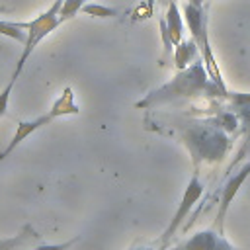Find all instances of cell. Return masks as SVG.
I'll return each mask as SVG.
<instances>
[{
	"label": "cell",
	"mask_w": 250,
	"mask_h": 250,
	"mask_svg": "<svg viewBox=\"0 0 250 250\" xmlns=\"http://www.w3.org/2000/svg\"><path fill=\"white\" fill-rule=\"evenodd\" d=\"M229 92L211 80L203 62H191L188 68L178 70V74L164 82L162 86L148 92L143 100H139L137 107H154L162 104H170L176 100H189L197 96H227Z\"/></svg>",
	"instance_id": "cell-1"
},
{
	"label": "cell",
	"mask_w": 250,
	"mask_h": 250,
	"mask_svg": "<svg viewBox=\"0 0 250 250\" xmlns=\"http://www.w3.org/2000/svg\"><path fill=\"white\" fill-rule=\"evenodd\" d=\"M182 141L195 166L219 162L229 154V148H230L229 133L219 129L215 123L213 125L199 123V125H191L184 129Z\"/></svg>",
	"instance_id": "cell-2"
},
{
	"label": "cell",
	"mask_w": 250,
	"mask_h": 250,
	"mask_svg": "<svg viewBox=\"0 0 250 250\" xmlns=\"http://www.w3.org/2000/svg\"><path fill=\"white\" fill-rule=\"evenodd\" d=\"M61 6H62V0H55V4H53L47 12H43L41 16H37L35 20L27 21V23H20V27H23L25 33H27V39H25V43H23L25 49H23V53H21V57H20L18 68H16V72H14V78H16L18 72L21 70V66H23V62L27 61V57L31 55V51L37 47V43H39L41 39H45L59 23H62V20H61Z\"/></svg>",
	"instance_id": "cell-3"
},
{
	"label": "cell",
	"mask_w": 250,
	"mask_h": 250,
	"mask_svg": "<svg viewBox=\"0 0 250 250\" xmlns=\"http://www.w3.org/2000/svg\"><path fill=\"white\" fill-rule=\"evenodd\" d=\"M203 189H205V186H203V182L199 180V176H197V172H195V174L191 176V180L188 182L184 193H182V199H180V203H178V209H176L174 217L170 219L168 227L164 229V232H162V236H160V246H162V248H164V246L172 240V236L182 229V225H184V221L188 219V215L191 213L193 205L203 197Z\"/></svg>",
	"instance_id": "cell-4"
},
{
	"label": "cell",
	"mask_w": 250,
	"mask_h": 250,
	"mask_svg": "<svg viewBox=\"0 0 250 250\" xmlns=\"http://www.w3.org/2000/svg\"><path fill=\"white\" fill-rule=\"evenodd\" d=\"M250 176V160L234 174H230V178L227 180V184L221 189V197H219V211H217V227H219V234L225 232V217L229 213L230 203L234 201V197L238 195L240 188L244 186V182Z\"/></svg>",
	"instance_id": "cell-5"
},
{
	"label": "cell",
	"mask_w": 250,
	"mask_h": 250,
	"mask_svg": "<svg viewBox=\"0 0 250 250\" xmlns=\"http://www.w3.org/2000/svg\"><path fill=\"white\" fill-rule=\"evenodd\" d=\"M160 31H162V41H164L166 53H170L172 47H176L184 39V16H182L176 0L168 2L166 16H164V20H160Z\"/></svg>",
	"instance_id": "cell-6"
},
{
	"label": "cell",
	"mask_w": 250,
	"mask_h": 250,
	"mask_svg": "<svg viewBox=\"0 0 250 250\" xmlns=\"http://www.w3.org/2000/svg\"><path fill=\"white\" fill-rule=\"evenodd\" d=\"M182 16H184V23H188V29L191 33V39L197 43V47L203 49V45L207 43L203 6H195L191 2H186L184 4V10H182Z\"/></svg>",
	"instance_id": "cell-7"
},
{
	"label": "cell",
	"mask_w": 250,
	"mask_h": 250,
	"mask_svg": "<svg viewBox=\"0 0 250 250\" xmlns=\"http://www.w3.org/2000/svg\"><path fill=\"white\" fill-rule=\"evenodd\" d=\"M55 117L51 115V113H47V115H41V117H37V119H33V121H23V123H20L18 125V131H16V135H14V139H12V143L8 145V148L2 152V158L4 156H8V152L16 146V145H20L27 135H31L33 131H37L39 127H43V125H47L49 121H53Z\"/></svg>",
	"instance_id": "cell-8"
},
{
	"label": "cell",
	"mask_w": 250,
	"mask_h": 250,
	"mask_svg": "<svg viewBox=\"0 0 250 250\" xmlns=\"http://www.w3.org/2000/svg\"><path fill=\"white\" fill-rule=\"evenodd\" d=\"M197 43L193 41V39H182L176 47H174V64H176V68L178 70H184V68H188L193 61H195V57H197Z\"/></svg>",
	"instance_id": "cell-9"
},
{
	"label": "cell",
	"mask_w": 250,
	"mask_h": 250,
	"mask_svg": "<svg viewBox=\"0 0 250 250\" xmlns=\"http://www.w3.org/2000/svg\"><path fill=\"white\" fill-rule=\"evenodd\" d=\"M53 117H61V115H70V113H78V105L74 104V96H72V90L66 88L62 92V96L55 102L53 109L49 111Z\"/></svg>",
	"instance_id": "cell-10"
},
{
	"label": "cell",
	"mask_w": 250,
	"mask_h": 250,
	"mask_svg": "<svg viewBox=\"0 0 250 250\" xmlns=\"http://www.w3.org/2000/svg\"><path fill=\"white\" fill-rule=\"evenodd\" d=\"M236 117H238L240 125L244 127L246 141H244V145H242V148H240V152H238V158H234L232 166L244 156V152H250V105H236Z\"/></svg>",
	"instance_id": "cell-11"
},
{
	"label": "cell",
	"mask_w": 250,
	"mask_h": 250,
	"mask_svg": "<svg viewBox=\"0 0 250 250\" xmlns=\"http://www.w3.org/2000/svg\"><path fill=\"white\" fill-rule=\"evenodd\" d=\"M215 230H201L195 232L191 238H188V242L184 244V250H209L211 242L215 238Z\"/></svg>",
	"instance_id": "cell-12"
},
{
	"label": "cell",
	"mask_w": 250,
	"mask_h": 250,
	"mask_svg": "<svg viewBox=\"0 0 250 250\" xmlns=\"http://www.w3.org/2000/svg\"><path fill=\"white\" fill-rule=\"evenodd\" d=\"M80 12L92 16V18H117V16L121 14L117 8L104 6V4H84Z\"/></svg>",
	"instance_id": "cell-13"
},
{
	"label": "cell",
	"mask_w": 250,
	"mask_h": 250,
	"mask_svg": "<svg viewBox=\"0 0 250 250\" xmlns=\"http://www.w3.org/2000/svg\"><path fill=\"white\" fill-rule=\"evenodd\" d=\"M84 4H86V0H62V6H61V20L64 21V20L74 18V16L82 10Z\"/></svg>",
	"instance_id": "cell-14"
},
{
	"label": "cell",
	"mask_w": 250,
	"mask_h": 250,
	"mask_svg": "<svg viewBox=\"0 0 250 250\" xmlns=\"http://www.w3.org/2000/svg\"><path fill=\"white\" fill-rule=\"evenodd\" d=\"M238 117L234 115V113H221L217 119H215V125L219 127V129H223L225 133H232L236 127H238Z\"/></svg>",
	"instance_id": "cell-15"
},
{
	"label": "cell",
	"mask_w": 250,
	"mask_h": 250,
	"mask_svg": "<svg viewBox=\"0 0 250 250\" xmlns=\"http://www.w3.org/2000/svg\"><path fill=\"white\" fill-rule=\"evenodd\" d=\"M209 250H234L232 248V244H229L227 242V238L223 236V234H215V238H213V242H211V248Z\"/></svg>",
	"instance_id": "cell-16"
},
{
	"label": "cell",
	"mask_w": 250,
	"mask_h": 250,
	"mask_svg": "<svg viewBox=\"0 0 250 250\" xmlns=\"http://www.w3.org/2000/svg\"><path fill=\"white\" fill-rule=\"evenodd\" d=\"M14 82H16V78H12V82H10V84L2 90V94H0V115H4L6 109H8V98H10V92H12Z\"/></svg>",
	"instance_id": "cell-17"
},
{
	"label": "cell",
	"mask_w": 250,
	"mask_h": 250,
	"mask_svg": "<svg viewBox=\"0 0 250 250\" xmlns=\"http://www.w3.org/2000/svg\"><path fill=\"white\" fill-rule=\"evenodd\" d=\"M230 98V102L234 105H250V94H244V92H236V94H227Z\"/></svg>",
	"instance_id": "cell-18"
},
{
	"label": "cell",
	"mask_w": 250,
	"mask_h": 250,
	"mask_svg": "<svg viewBox=\"0 0 250 250\" xmlns=\"http://www.w3.org/2000/svg\"><path fill=\"white\" fill-rule=\"evenodd\" d=\"M76 240H78V238L66 240V242H62V244H45V246H37L35 250H66V248H70V246H72Z\"/></svg>",
	"instance_id": "cell-19"
},
{
	"label": "cell",
	"mask_w": 250,
	"mask_h": 250,
	"mask_svg": "<svg viewBox=\"0 0 250 250\" xmlns=\"http://www.w3.org/2000/svg\"><path fill=\"white\" fill-rule=\"evenodd\" d=\"M188 2H191V4H195V6H203V0H188Z\"/></svg>",
	"instance_id": "cell-20"
},
{
	"label": "cell",
	"mask_w": 250,
	"mask_h": 250,
	"mask_svg": "<svg viewBox=\"0 0 250 250\" xmlns=\"http://www.w3.org/2000/svg\"><path fill=\"white\" fill-rule=\"evenodd\" d=\"M137 250H164L162 246H158V248H137Z\"/></svg>",
	"instance_id": "cell-21"
},
{
	"label": "cell",
	"mask_w": 250,
	"mask_h": 250,
	"mask_svg": "<svg viewBox=\"0 0 250 250\" xmlns=\"http://www.w3.org/2000/svg\"><path fill=\"white\" fill-rule=\"evenodd\" d=\"M170 250H184V246H176V248H170Z\"/></svg>",
	"instance_id": "cell-22"
},
{
	"label": "cell",
	"mask_w": 250,
	"mask_h": 250,
	"mask_svg": "<svg viewBox=\"0 0 250 250\" xmlns=\"http://www.w3.org/2000/svg\"><path fill=\"white\" fill-rule=\"evenodd\" d=\"M0 12H6V8H0Z\"/></svg>",
	"instance_id": "cell-23"
}]
</instances>
